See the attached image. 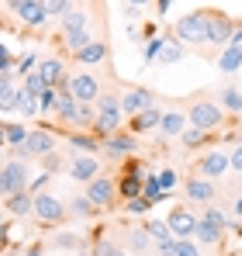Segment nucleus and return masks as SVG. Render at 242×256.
<instances>
[{"label":"nucleus","instance_id":"nucleus-59","mask_svg":"<svg viewBox=\"0 0 242 256\" xmlns=\"http://www.w3.org/2000/svg\"><path fill=\"white\" fill-rule=\"evenodd\" d=\"M239 256H242V253H239Z\"/></svg>","mask_w":242,"mask_h":256},{"label":"nucleus","instance_id":"nucleus-38","mask_svg":"<svg viewBox=\"0 0 242 256\" xmlns=\"http://www.w3.org/2000/svg\"><path fill=\"white\" fill-rule=\"evenodd\" d=\"M70 28H90V18H86V10H83V7H80V10L73 7V10L62 18V32H70Z\"/></svg>","mask_w":242,"mask_h":256},{"label":"nucleus","instance_id":"nucleus-10","mask_svg":"<svg viewBox=\"0 0 242 256\" xmlns=\"http://www.w3.org/2000/svg\"><path fill=\"white\" fill-rule=\"evenodd\" d=\"M184 194H187V201H190V204H214L218 187H214V180L190 173V176H187V184H184Z\"/></svg>","mask_w":242,"mask_h":256},{"label":"nucleus","instance_id":"nucleus-31","mask_svg":"<svg viewBox=\"0 0 242 256\" xmlns=\"http://www.w3.org/2000/svg\"><path fill=\"white\" fill-rule=\"evenodd\" d=\"M142 225H146V232H149V236H152L156 242H166V239H176V236H173V228H170V222H162V218H146Z\"/></svg>","mask_w":242,"mask_h":256},{"label":"nucleus","instance_id":"nucleus-52","mask_svg":"<svg viewBox=\"0 0 242 256\" xmlns=\"http://www.w3.org/2000/svg\"><path fill=\"white\" fill-rule=\"evenodd\" d=\"M21 256H45V253H42V246H28V250H21Z\"/></svg>","mask_w":242,"mask_h":256},{"label":"nucleus","instance_id":"nucleus-5","mask_svg":"<svg viewBox=\"0 0 242 256\" xmlns=\"http://www.w3.org/2000/svg\"><path fill=\"white\" fill-rule=\"evenodd\" d=\"M32 166L24 163V160H7L4 163V170H0V194L4 198H10V194H21V190H32Z\"/></svg>","mask_w":242,"mask_h":256},{"label":"nucleus","instance_id":"nucleus-48","mask_svg":"<svg viewBox=\"0 0 242 256\" xmlns=\"http://www.w3.org/2000/svg\"><path fill=\"white\" fill-rule=\"evenodd\" d=\"M156 176H160V184H162V190H166V194L176 187V170H170V166H166V170H160Z\"/></svg>","mask_w":242,"mask_h":256},{"label":"nucleus","instance_id":"nucleus-14","mask_svg":"<svg viewBox=\"0 0 242 256\" xmlns=\"http://www.w3.org/2000/svg\"><path fill=\"white\" fill-rule=\"evenodd\" d=\"M70 90H73V97L83 100V104H97L100 100V80L94 76V73H73L70 76Z\"/></svg>","mask_w":242,"mask_h":256},{"label":"nucleus","instance_id":"nucleus-35","mask_svg":"<svg viewBox=\"0 0 242 256\" xmlns=\"http://www.w3.org/2000/svg\"><path fill=\"white\" fill-rule=\"evenodd\" d=\"M70 212L76 214V218H94V214L100 212V208H97V204H94V201H90L86 194H76V198L70 201Z\"/></svg>","mask_w":242,"mask_h":256},{"label":"nucleus","instance_id":"nucleus-41","mask_svg":"<svg viewBox=\"0 0 242 256\" xmlns=\"http://www.w3.org/2000/svg\"><path fill=\"white\" fill-rule=\"evenodd\" d=\"M38 104H42V114H56L59 111V86H48L38 97Z\"/></svg>","mask_w":242,"mask_h":256},{"label":"nucleus","instance_id":"nucleus-29","mask_svg":"<svg viewBox=\"0 0 242 256\" xmlns=\"http://www.w3.org/2000/svg\"><path fill=\"white\" fill-rule=\"evenodd\" d=\"M184 56H187V45L180 42L173 32H170V35H162V52H160L162 62H180Z\"/></svg>","mask_w":242,"mask_h":256},{"label":"nucleus","instance_id":"nucleus-32","mask_svg":"<svg viewBox=\"0 0 242 256\" xmlns=\"http://www.w3.org/2000/svg\"><path fill=\"white\" fill-rule=\"evenodd\" d=\"M14 108H18V86L14 84H0V114L10 118Z\"/></svg>","mask_w":242,"mask_h":256},{"label":"nucleus","instance_id":"nucleus-7","mask_svg":"<svg viewBox=\"0 0 242 256\" xmlns=\"http://www.w3.org/2000/svg\"><path fill=\"white\" fill-rule=\"evenodd\" d=\"M86 198L100 208V212H108V208H114L121 198H118V180H111V176H97L94 184H86Z\"/></svg>","mask_w":242,"mask_h":256},{"label":"nucleus","instance_id":"nucleus-18","mask_svg":"<svg viewBox=\"0 0 242 256\" xmlns=\"http://www.w3.org/2000/svg\"><path fill=\"white\" fill-rule=\"evenodd\" d=\"M162 122V108H149V111H142V114H135V118H128V132H135V135H146V132H156Z\"/></svg>","mask_w":242,"mask_h":256},{"label":"nucleus","instance_id":"nucleus-15","mask_svg":"<svg viewBox=\"0 0 242 256\" xmlns=\"http://www.w3.org/2000/svg\"><path fill=\"white\" fill-rule=\"evenodd\" d=\"M38 73L48 80V86H70V73H66V62L56 59V56H45L38 62Z\"/></svg>","mask_w":242,"mask_h":256},{"label":"nucleus","instance_id":"nucleus-11","mask_svg":"<svg viewBox=\"0 0 242 256\" xmlns=\"http://www.w3.org/2000/svg\"><path fill=\"white\" fill-rule=\"evenodd\" d=\"M228 170H232V160H228L225 152H218V149L204 152L201 160L194 163V173H198V176H208V180H222Z\"/></svg>","mask_w":242,"mask_h":256},{"label":"nucleus","instance_id":"nucleus-16","mask_svg":"<svg viewBox=\"0 0 242 256\" xmlns=\"http://www.w3.org/2000/svg\"><path fill=\"white\" fill-rule=\"evenodd\" d=\"M4 208L14 218H35V190H21V194L4 198Z\"/></svg>","mask_w":242,"mask_h":256},{"label":"nucleus","instance_id":"nucleus-26","mask_svg":"<svg viewBox=\"0 0 242 256\" xmlns=\"http://www.w3.org/2000/svg\"><path fill=\"white\" fill-rule=\"evenodd\" d=\"M208 142H214V132H204V128H198V125H187L184 135H180V146H184V149H201Z\"/></svg>","mask_w":242,"mask_h":256},{"label":"nucleus","instance_id":"nucleus-25","mask_svg":"<svg viewBox=\"0 0 242 256\" xmlns=\"http://www.w3.org/2000/svg\"><path fill=\"white\" fill-rule=\"evenodd\" d=\"M218 104H222L228 114H239V118H242V86H239V84L222 86V94H218Z\"/></svg>","mask_w":242,"mask_h":256},{"label":"nucleus","instance_id":"nucleus-36","mask_svg":"<svg viewBox=\"0 0 242 256\" xmlns=\"http://www.w3.org/2000/svg\"><path fill=\"white\" fill-rule=\"evenodd\" d=\"M45 4V14H48V21H62L70 10H73V0H42Z\"/></svg>","mask_w":242,"mask_h":256},{"label":"nucleus","instance_id":"nucleus-3","mask_svg":"<svg viewBox=\"0 0 242 256\" xmlns=\"http://www.w3.org/2000/svg\"><path fill=\"white\" fill-rule=\"evenodd\" d=\"M187 118H190V125L204 128V132H222V128H225V122H228V111H225L218 100L201 97V100H190Z\"/></svg>","mask_w":242,"mask_h":256},{"label":"nucleus","instance_id":"nucleus-20","mask_svg":"<svg viewBox=\"0 0 242 256\" xmlns=\"http://www.w3.org/2000/svg\"><path fill=\"white\" fill-rule=\"evenodd\" d=\"M66 142H70V149H73V152H94V156H97V152L104 149V142H100L94 132H70V135H66Z\"/></svg>","mask_w":242,"mask_h":256},{"label":"nucleus","instance_id":"nucleus-24","mask_svg":"<svg viewBox=\"0 0 242 256\" xmlns=\"http://www.w3.org/2000/svg\"><path fill=\"white\" fill-rule=\"evenodd\" d=\"M149 242H152V236L146 232V225H142V228H128V232H124V246H128V253L146 256V253H149Z\"/></svg>","mask_w":242,"mask_h":256},{"label":"nucleus","instance_id":"nucleus-33","mask_svg":"<svg viewBox=\"0 0 242 256\" xmlns=\"http://www.w3.org/2000/svg\"><path fill=\"white\" fill-rule=\"evenodd\" d=\"M52 250H86V242L76 232H56L52 236Z\"/></svg>","mask_w":242,"mask_h":256},{"label":"nucleus","instance_id":"nucleus-55","mask_svg":"<svg viewBox=\"0 0 242 256\" xmlns=\"http://www.w3.org/2000/svg\"><path fill=\"white\" fill-rule=\"evenodd\" d=\"M236 214H239V218H242V194H239V198H236Z\"/></svg>","mask_w":242,"mask_h":256},{"label":"nucleus","instance_id":"nucleus-12","mask_svg":"<svg viewBox=\"0 0 242 256\" xmlns=\"http://www.w3.org/2000/svg\"><path fill=\"white\" fill-rule=\"evenodd\" d=\"M156 104H160L156 94L146 90V86H132V90L121 94V108H124L128 118H135V114H142V111H149V108H156Z\"/></svg>","mask_w":242,"mask_h":256},{"label":"nucleus","instance_id":"nucleus-44","mask_svg":"<svg viewBox=\"0 0 242 256\" xmlns=\"http://www.w3.org/2000/svg\"><path fill=\"white\" fill-rule=\"evenodd\" d=\"M38 56H35V52H24V56H18V73H21V76H28V73H35V70H38Z\"/></svg>","mask_w":242,"mask_h":256},{"label":"nucleus","instance_id":"nucleus-9","mask_svg":"<svg viewBox=\"0 0 242 256\" xmlns=\"http://www.w3.org/2000/svg\"><path fill=\"white\" fill-rule=\"evenodd\" d=\"M104 173V166H100V160L94 156V152H76L73 160H70V176L76 180V184H94L97 176Z\"/></svg>","mask_w":242,"mask_h":256},{"label":"nucleus","instance_id":"nucleus-43","mask_svg":"<svg viewBox=\"0 0 242 256\" xmlns=\"http://www.w3.org/2000/svg\"><path fill=\"white\" fill-rule=\"evenodd\" d=\"M66 166H70V163H66V160L59 156V149H56V152H48V156L42 160V170H45V173H52V176H56V173H62Z\"/></svg>","mask_w":242,"mask_h":256},{"label":"nucleus","instance_id":"nucleus-27","mask_svg":"<svg viewBox=\"0 0 242 256\" xmlns=\"http://www.w3.org/2000/svg\"><path fill=\"white\" fill-rule=\"evenodd\" d=\"M142 194H146V180H142V176H124V173H121V180H118L121 204H124V201H132V198H142Z\"/></svg>","mask_w":242,"mask_h":256},{"label":"nucleus","instance_id":"nucleus-56","mask_svg":"<svg viewBox=\"0 0 242 256\" xmlns=\"http://www.w3.org/2000/svg\"><path fill=\"white\" fill-rule=\"evenodd\" d=\"M128 4H135V7H146V4H149V0H128Z\"/></svg>","mask_w":242,"mask_h":256},{"label":"nucleus","instance_id":"nucleus-19","mask_svg":"<svg viewBox=\"0 0 242 256\" xmlns=\"http://www.w3.org/2000/svg\"><path fill=\"white\" fill-rule=\"evenodd\" d=\"M28 149H32L35 160H45L48 152H56V135H52L48 128H35L32 138H28Z\"/></svg>","mask_w":242,"mask_h":256},{"label":"nucleus","instance_id":"nucleus-50","mask_svg":"<svg viewBox=\"0 0 242 256\" xmlns=\"http://www.w3.org/2000/svg\"><path fill=\"white\" fill-rule=\"evenodd\" d=\"M24 4H28V0H4V10H7V14H21Z\"/></svg>","mask_w":242,"mask_h":256},{"label":"nucleus","instance_id":"nucleus-39","mask_svg":"<svg viewBox=\"0 0 242 256\" xmlns=\"http://www.w3.org/2000/svg\"><path fill=\"white\" fill-rule=\"evenodd\" d=\"M204 222H208V225H214V228H222V232L232 225V222L225 218V212H222V208H214V204H204Z\"/></svg>","mask_w":242,"mask_h":256},{"label":"nucleus","instance_id":"nucleus-51","mask_svg":"<svg viewBox=\"0 0 242 256\" xmlns=\"http://www.w3.org/2000/svg\"><path fill=\"white\" fill-rule=\"evenodd\" d=\"M48 176H52V173H45V170H42V176H35V180H32V190H35V194H38V190H45Z\"/></svg>","mask_w":242,"mask_h":256},{"label":"nucleus","instance_id":"nucleus-57","mask_svg":"<svg viewBox=\"0 0 242 256\" xmlns=\"http://www.w3.org/2000/svg\"><path fill=\"white\" fill-rule=\"evenodd\" d=\"M76 256H97V253H94V250H80Z\"/></svg>","mask_w":242,"mask_h":256},{"label":"nucleus","instance_id":"nucleus-49","mask_svg":"<svg viewBox=\"0 0 242 256\" xmlns=\"http://www.w3.org/2000/svg\"><path fill=\"white\" fill-rule=\"evenodd\" d=\"M228 160H232V170L242 173V142L236 146V149H232V152H228Z\"/></svg>","mask_w":242,"mask_h":256},{"label":"nucleus","instance_id":"nucleus-53","mask_svg":"<svg viewBox=\"0 0 242 256\" xmlns=\"http://www.w3.org/2000/svg\"><path fill=\"white\" fill-rule=\"evenodd\" d=\"M170 4H173V0H156V10H160V18L166 14V10H170Z\"/></svg>","mask_w":242,"mask_h":256},{"label":"nucleus","instance_id":"nucleus-4","mask_svg":"<svg viewBox=\"0 0 242 256\" xmlns=\"http://www.w3.org/2000/svg\"><path fill=\"white\" fill-rule=\"evenodd\" d=\"M70 218V208L52 194V190H38L35 194V222L42 228H62Z\"/></svg>","mask_w":242,"mask_h":256},{"label":"nucleus","instance_id":"nucleus-46","mask_svg":"<svg viewBox=\"0 0 242 256\" xmlns=\"http://www.w3.org/2000/svg\"><path fill=\"white\" fill-rule=\"evenodd\" d=\"M176 256H204L198 239H176Z\"/></svg>","mask_w":242,"mask_h":256},{"label":"nucleus","instance_id":"nucleus-54","mask_svg":"<svg viewBox=\"0 0 242 256\" xmlns=\"http://www.w3.org/2000/svg\"><path fill=\"white\" fill-rule=\"evenodd\" d=\"M232 45H242V21L236 24V35H232Z\"/></svg>","mask_w":242,"mask_h":256},{"label":"nucleus","instance_id":"nucleus-30","mask_svg":"<svg viewBox=\"0 0 242 256\" xmlns=\"http://www.w3.org/2000/svg\"><path fill=\"white\" fill-rule=\"evenodd\" d=\"M14 114H24V118H35V114H42V104L35 94H28L24 90V84L18 86V108H14Z\"/></svg>","mask_w":242,"mask_h":256},{"label":"nucleus","instance_id":"nucleus-22","mask_svg":"<svg viewBox=\"0 0 242 256\" xmlns=\"http://www.w3.org/2000/svg\"><path fill=\"white\" fill-rule=\"evenodd\" d=\"M0 135H4V149H14V146H24L28 138H32V132L24 125H18V122H10V118H4V128H0Z\"/></svg>","mask_w":242,"mask_h":256},{"label":"nucleus","instance_id":"nucleus-40","mask_svg":"<svg viewBox=\"0 0 242 256\" xmlns=\"http://www.w3.org/2000/svg\"><path fill=\"white\" fill-rule=\"evenodd\" d=\"M149 208H152V201H149L146 194H142V198L124 201V214H132V218H135V214H138V218H146V214H149Z\"/></svg>","mask_w":242,"mask_h":256},{"label":"nucleus","instance_id":"nucleus-47","mask_svg":"<svg viewBox=\"0 0 242 256\" xmlns=\"http://www.w3.org/2000/svg\"><path fill=\"white\" fill-rule=\"evenodd\" d=\"M160 52H162V38H149L146 42V62H156Z\"/></svg>","mask_w":242,"mask_h":256},{"label":"nucleus","instance_id":"nucleus-21","mask_svg":"<svg viewBox=\"0 0 242 256\" xmlns=\"http://www.w3.org/2000/svg\"><path fill=\"white\" fill-rule=\"evenodd\" d=\"M18 21H21L24 28H42V24H48V14H45V4H42V0H28V4L21 7V14H18Z\"/></svg>","mask_w":242,"mask_h":256},{"label":"nucleus","instance_id":"nucleus-58","mask_svg":"<svg viewBox=\"0 0 242 256\" xmlns=\"http://www.w3.org/2000/svg\"><path fill=\"white\" fill-rule=\"evenodd\" d=\"M239 86H242V84H239Z\"/></svg>","mask_w":242,"mask_h":256},{"label":"nucleus","instance_id":"nucleus-8","mask_svg":"<svg viewBox=\"0 0 242 256\" xmlns=\"http://www.w3.org/2000/svg\"><path fill=\"white\" fill-rule=\"evenodd\" d=\"M170 228H173V236L176 239H194L198 236V228H201V218L190 212V204H176L173 212H170Z\"/></svg>","mask_w":242,"mask_h":256},{"label":"nucleus","instance_id":"nucleus-34","mask_svg":"<svg viewBox=\"0 0 242 256\" xmlns=\"http://www.w3.org/2000/svg\"><path fill=\"white\" fill-rule=\"evenodd\" d=\"M201 246H222V239H225V232L222 228H214V225H208L201 218V228H198V236H194Z\"/></svg>","mask_w":242,"mask_h":256},{"label":"nucleus","instance_id":"nucleus-37","mask_svg":"<svg viewBox=\"0 0 242 256\" xmlns=\"http://www.w3.org/2000/svg\"><path fill=\"white\" fill-rule=\"evenodd\" d=\"M146 198H149L152 204H160V201L170 198V194L162 190V184H160V176H156V173H149V176H146Z\"/></svg>","mask_w":242,"mask_h":256},{"label":"nucleus","instance_id":"nucleus-28","mask_svg":"<svg viewBox=\"0 0 242 256\" xmlns=\"http://www.w3.org/2000/svg\"><path fill=\"white\" fill-rule=\"evenodd\" d=\"M104 56H108V45L104 42H90V45H83L80 52H73V59L83 62V66H97V62H104Z\"/></svg>","mask_w":242,"mask_h":256},{"label":"nucleus","instance_id":"nucleus-1","mask_svg":"<svg viewBox=\"0 0 242 256\" xmlns=\"http://www.w3.org/2000/svg\"><path fill=\"white\" fill-rule=\"evenodd\" d=\"M124 108H121V94H100V100H97V122H94V135L104 142L108 135H114V132H121V125H124Z\"/></svg>","mask_w":242,"mask_h":256},{"label":"nucleus","instance_id":"nucleus-45","mask_svg":"<svg viewBox=\"0 0 242 256\" xmlns=\"http://www.w3.org/2000/svg\"><path fill=\"white\" fill-rule=\"evenodd\" d=\"M94 253H97V256H128V246H118V242H108V239H100Z\"/></svg>","mask_w":242,"mask_h":256},{"label":"nucleus","instance_id":"nucleus-6","mask_svg":"<svg viewBox=\"0 0 242 256\" xmlns=\"http://www.w3.org/2000/svg\"><path fill=\"white\" fill-rule=\"evenodd\" d=\"M236 18L225 14V10H211V21H208V45H232V35H236Z\"/></svg>","mask_w":242,"mask_h":256},{"label":"nucleus","instance_id":"nucleus-23","mask_svg":"<svg viewBox=\"0 0 242 256\" xmlns=\"http://www.w3.org/2000/svg\"><path fill=\"white\" fill-rule=\"evenodd\" d=\"M242 70V45H225V52L218 56V73L232 76Z\"/></svg>","mask_w":242,"mask_h":256},{"label":"nucleus","instance_id":"nucleus-17","mask_svg":"<svg viewBox=\"0 0 242 256\" xmlns=\"http://www.w3.org/2000/svg\"><path fill=\"white\" fill-rule=\"evenodd\" d=\"M187 125H190V118H187L184 111H162V122H160L156 132H160L162 138H180Z\"/></svg>","mask_w":242,"mask_h":256},{"label":"nucleus","instance_id":"nucleus-2","mask_svg":"<svg viewBox=\"0 0 242 256\" xmlns=\"http://www.w3.org/2000/svg\"><path fill=\"white\" fill-rule=\"evenodd\" d=\"M208 21H211V10H190L173 24V35L190 48H201L208 45Z\"/></svg>","mask_w":242,"mask_h":256},{"label":"nucleus","instance_id":"nucleus-42","mask_svg":"<svg viewBox=\"0 0 242 256\" xmlns=\"http://www.w3.org/2000/svg\"><path fill=\"white\" fill-rule=\"evenodd\" d=\"M24 90H28V94H35V97H42V94L48 90V80L35 70V73H28V76H24Z\"/></svg>","mask_w":242,"mask_h":256},{"label":"nucleus","instance_id":"nucleus-13","mask_svg":"<svg viewBox=\"0 0 242 256\" xmlns=\"http://www.w3.org/2000/svg\"><path fill=\"white\" fill-rule=\"evenodd\" d=\"M100 152L108 160H124V156L138 152V138H135V132H114V135L104 138V149Z\"/></svg>","mask_w":242,"mask_h":256}]
</instances>
